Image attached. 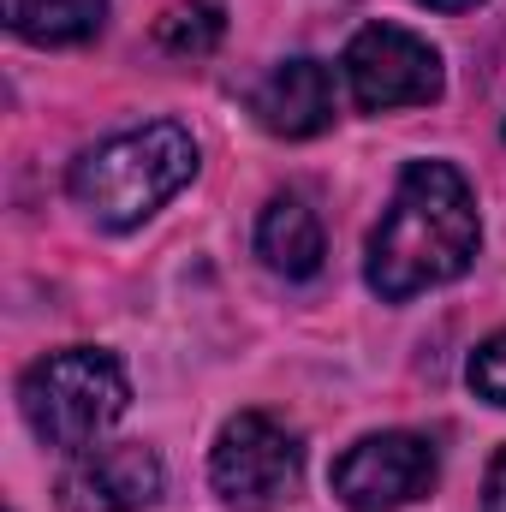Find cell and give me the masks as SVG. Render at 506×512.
Here are the masks:
<instances>
[{
  "label": "cell",
  "instance_id": "1",
  "mask_svg": "<svg viewBox=\"0 0 506 512\" xmlns=\"http://www.w3.org/2000/svg\"><path fill=\"white\" fill-rule=\"evenodd\" d=\"M477 245H483V221L465 173L453 161H411L370 233L364 280L376 298L405 304L429 286L459 280L477 262Z\"/></svg>",
  "mask_w": 506,
  "mask_h": 512
},
{
  "label": "cell",
  "instance_id": "2",
  "mask_svg": "<svg viewBox=\"0 0 506 512\" xmlns=\"http://www.w3.org/2000/svg\"><path fill=\"white\" fill-rule=\"evenodd\" d=\"M197 179V137L179 120H149L137 131H120L96 149H84L72 161V203L108 227V233H131L143 227L167 197H179Z\"/></svg>",
  "mask_w": 506,
  "mask_h": 512
},
{
  "label": "cell",
  "instance_id": "3",
  "mask_svg": "<svg viewBox=\"0 0 506 512\" xmlns=\"http://www.w3.org/2000/svg\"><path fill=\"white\" fill-rule=\"evenodd\" d=\"M18 405H24V423H30V435L42 447L90 453L96 435H108L126 417L131 382L114 352H102V346H66V352H48V358H36L24 370Z\"/></svg>",
  "mask_w": 506,
  "mask_h": 512
},
{
  "label": "cell",
  "instance_id": "4",
  "mask_svg": "<svg viewBox=\"0 0 506 512\" xmlns=\"http://www.w3.org/2000/svg\"><path fill=\"white\" fill-rule=\"evenodd\" d=\"M209 483L233 512H280L304 483V447L268 411H239L215 441Z\"/></svg>",
  "mask_w": 506,
  "mask_h": 512
},
{
  "label": "cell",
  "instance_id": "5",
  "mask_svg": "<svg viewBox=\"0 0 506 512\" xmlns=\"http://www.w3.org/2000/svg\"><path fill=\"white\" fill-rule=\"evenodd\" d=\"M346 84L364 114H393V108H429L447 90L441 54L405 30V24H364L346 42Z\"/></svg>",
  "mask_w": 506,
  "mask_h": 512
},
{
  "label": "cell",
  "instance_id": "6",
  "mask_svg": "<svg viewBox=\"0 0 506 512\" xmlns=\"http://www.w3.org/2000/svg\"><path fill=\"white\" fill-rule=\"evenodd\" d=\"M328 483L346 512H399L435 489V447L411 429H381L334 459Z\"/></svg>",
  "mask_w": 506,
  "mask_h": 512
},
{
  "label": "cell",
  "instance_id": "7",
  "mask_svg": "<svg viewBox=\"0 0 506 512\" xmlns=\"http://www.w3.org/2000/svg\"><path fill=\"white\" fill-rule=\"evenodd\" d=\"M167 471L155 459V447L143 441H114V447H90L66 465L60 477V507L66 512H137L161 495Z\"/></svg>",
  "mask_w": 506,
  "mask_h": 512
},
{
  "label": "cell",
  "instance_id": "8",
  "mask_svg": "<svg viewBox=\"0 0 506 512\" xmlns=\"http://www.w3.org/2000/svg\"><path fill=\"white\" fill-rule=\"evenodd\" d=\"M251 114L262 120V131H274L286 143L322 137V131L334 126V72L322 60H286V66H274L251 90Z\"/></svg>",
  "mask_w": 506,
  "mask_h": 512
},
{
  "label": "cell",
  "instance_id": "9",
  "mask_svg": "<svg viewBox=\"0 0 506 512\" xmlns=\"http://www.w3.org/2000/svg\"><path fill=\"white\" fill-rule=\"evenodd\" d=\"M256 256L274 274H286V280H310L322 268V221H316V209L298 191H280L262 209V221H256Z\"/></svg>",
  "mask_w": 506,
  "mask_h": 512
},
{
  "label": "cell",
  "instance_id": "10",
  "mask_svg": "<svg viewBox=\"0 0 506 512\" xmlns=\"http://www.w3.org/2000/svg\"><path fill=\"white\" fill-rule=\"evenodd\" d=\"M108 24V0H6V30L36 48H78Z\"/></svg>",
  "mask_w": 506,
  "mask_h": 512
},
{
  "label": "cell",
  "instance_id": "11",
  "mask_svg": "<svg viewBox=\"0 0 506 512\" xmlns=\"http://www.w3.org/2000/svg\"><path fill=\"white\" fill-rule=\"evenodd\" d=\"M221 36H227V18H221L215 0H179V6H167V12L155 18V42H161L167 54H185V60L215 54Z\"/></svg>",
  "mask_w": 506,
  "mask_h": 512
},
{
  "label": "cell",
  "instance_id": "12",
  "mask_svg": "<svg viewBox=\"0 0 506 512\" xmlns=\"http://www.w3.org/2000/svg\"><path fill=\"white\" fill-rule=\"evenodd\" d=\"M465 376H471V393H477V399H489V405L506 411V328L489 334V340L471 352V370H465Z\"/></svg>",
  "mask_w": 506,
  "mask_h": 512
},
{
  "label": "cell",
  "instance_id": "13",
  "mask_svg": "<svg viewBox=\"0 0 506 512\" xmlns=\"http://www.w3.org/2000/svg\"><path fill=\"white\" fill-rule=\"evenodd\" d=\"M483 512H506V447L489 465V483H483Z\"/></svg>",
  "mask_w": 506,
  "mask_h": 512
},
{
  "label": "cell",
  "instance_id": "14",
  "mask_svg": "<svg viewBox=\"0 0 506 512\" xmlns=\"http://www.w3.org/2000/svg\"><path fill=\"white\" fill-rule=\"evenodd\" d=\"M423 6H435V12H471L477 0H423Z\"/></svg>",
  "mask_w": 506,
  "mask_h": 512
}]
</instances>
